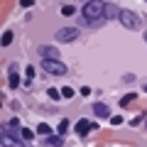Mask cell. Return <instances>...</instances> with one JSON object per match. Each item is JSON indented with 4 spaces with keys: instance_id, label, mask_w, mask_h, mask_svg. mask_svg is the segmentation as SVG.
Wrapping results in <instances>:
<instances>
[{
    "instance_id": "obj_12",
    "label": "cell",
    "mask_w": 147,
    "mask_h": 147,
    "mask_svg": "<svg viewBox=\"0 0 147 147\" xmlns=\"http://www.w3.org/2000/svg\"><path fill=\"white\" fill-rule=\"evenodd\" d=\"M10 74H12V76H10V86H12V88H17V86H20V79H17V71H15V66L10 69Z\"/></svg>"
},
{
    "instance_id": "obj_24",
    "label": "cell",
    "mask_w": 147,
    "mask_h": 147,
    "mask_svg": "<svg viewBox=\"0 0 147 147\" xmlns=\"http://www.w3.org/2000/svg\"><path fill=\"white\" fill-rule=\"evenodd\" d=\"M145 42H147V32H145Z\"/></svg>"
},
{
    "instance_id": "obj_9",
    "label": "cell",
    "mask_w": 147,
    "mask_h": 147,
    "mask_svg": "<svg viewBox=\"0 0 147 147\" xmlns=\"http://www.w3.org/2000/svg\"><path fill=\"white\" fill-rule=\"evenodd\" d=\"M120 7H115V5H105V17L108 20H113V17H120Z\"/></svg>"
},
{
    "instance_id": "obj_22",
    "label": "cell",
    "mask_w": 147,
    "mask_h": 147,
    "mask_svg": "<svg viewBox=\"0 0 147 147\" xmlns=\"http://www.w3.org/2000/svg\"><path fill=\"white\" fill-rule=\"evenodd\" d=\"M110 123H113V125H120L123 118H120V115H113V118H110Z\"/></svg>"
},
{
    "instance_id": "obj_14",
    "label": "cell",
    "mask_w": 147,
    "mask_h": 147,
    "mask_svg": "<svg viewBox=\"0 0 147 147\" xmlns=\"http://www.w3.org/2000/svg\"><path fill=\"white\" fill-rule=\"evenodd\" d=\"M61 15H64V17H71V15H76L74 5H64V7H61Z\"/></svg>"
},
{
    "instance_id": "obj_6",
    "label": "cell",
    "mask_w": 147,
    "mask_h": 147,
    "mask_svg": "<svg viewBox=\"0 0 147 147\" xmlns=\"http://www.w3.org/2000/svg\"><path fill=\"white\" fill-rule=\"evenodd\" d=\"M91 130H96V123L86 120V118H81V120L76 123V127H74V132H76V135H81V137H86Z\"/></svg>"
},
{
    "instance_id": "obj_5",
    "label": "cell",
    "mask_w": 147,
    "mask_h": 147,
    "mask_svg": "<svg viewBox=\"0 0 147 147\" xmlns=\"http://www.w3.org/2000/svg\"><path fill=\"white\" fill-rule=\"evenodd\" d=\"M76 37H79V30H76V27H61V30L57 32L59 42H74Z\"/></svg>"
},
{
    "instance_id": "obj_1",
    "label": "cell",
    "mask_w": 147,
    "mask_h": 147,
    "mask_svg": "<svg viewBox=\"0 0 147 147\" xmlns=\"http://www.w3.org/2000/svg\"><path fill=\"white\" fill-rule=\"evenodd\" d=\"M108 20L105 17V3L103 0H88L84 5V22L88 27H100Z\"/></svg>"
},
{
    "instance_id": "obj_15",
    "label": "cell",
    "mask_w": 147,
    "mask_h": 147,
    "mask_svg": "<svg viewBox=\"0 0 147 147\" xmlns=\"http://www.w3.org/2000/svg\"><path fill=\"white\" fill-rule=\"evenodd\" d=\"M7 44H12V32H3V47H7Z\"/></svg>"
},
{
    "instance_id": "obj_19",
    "label": "cell",
    "mask_w": 147,
    "mask_h": 147,
    "mask_svg": "<svg viewBox=\"0 0 147 147\" xmlns=\"http://www.w3.org/2000/svg\"><path fill=\"white\" fill-rule=\"evenodd\" d=\"M61 96H64V98H74V88H69V86L61 88Z\"/></svg>"
},
{
    "instance_id": "obj_20",
    "label": "cell",
    "mask_w": 147,
    "mask_h": 147,
    "mask_svg": "<svg viewBox=\"0 0 147 147\" xmlns=\"http://www.w3.org/2000/svg\"><path fill=\"white\" fill-rule=\"evenodd\" d=\"M7 127H10V130H20V120H17V118H12V120H10V125H7Z\"/></svg>"
},
{
    "instance_id": "obj_2",
    "label": "cell",
    "mask_w": 147,
    "mask_h": 147,
    "mask_svg": "<svg viewBox=\"0 0 147 147\" xmlns=\"http://www.w3.org/2000/svg\"><path fill=\"white\" fill-rule=\"evenodd\" d=\"M42 66H44L47 74H54V76H64V74H66V64L59 61V59H44Z\"/></svg>"
},
{
    "instance_id": "obj_11",
    "label": "cell",
    "mask_w": 147,
    "mask_h": 147,
    "mask_svg": "<svg viewBox=\"0 0 147 147\" xmlns=\"http://www.w3.org/2000/svg\"><path fill=\"white\" fill-rule=\"evenodd\" d=\"M20 137H22V140H32V137H34V132H32L30 127H20Z\"/></svg>"
},
{
    "instance_id": "obj_8",
    "label": "cell",
    "mask_w": 147,
    "mask_h": 147,
    "mask_svg": "<svg viewBox=\"0 0 147 147\" xmlns=\"http://www.w3.org/2000/svg\"><path fill=\"white\" fill-rule=\"evenodd\" d=\"M93 113L98 118H108L110 115V110H108V105H105V103H93Z\"/></svg>"
},
{
    "instance_id": "obj_4",
    "label": "cell",
    "mask_w": 147,
    "mask_h": 147,
    "mask_svg": "<svg viewBox=\"0 0 147 147\" xmlns=\"http://www.w3.org/2000/svg\"><path fill=\"white\" fill-rule=\"evenodd\" d=\"M0 140H3V147H27L22 140H17V137H12L10 127H3V132H0Z\"/></svg>"
},
{
    "instance_id": "obj_16",
    "label": "cell",
    "mask_w": 147,
    "mask_h": 147,
    "mask_svg": "<svg viewBox=\"0 0 147 147\" xmlns=\"http://www.w3.org/2000/svg\"><path fill=\"white\" fill-rule=\"evenodd\" d=\"M47 93H49V98H52V100H59V98H61V91H57V88H49Z\"/></svg>"
},
{
    "instance_id": "obj_7",
    "label": "cell",
    "mask_w": 147,
    "mask_h": 147,
    "mask_svg": "<svg viewBox=\"0 0 147 147\" xmlns=\"http://www.w3.org/2000/svg\"><path fill=\"white\" fill-rule=\"evenodd\" d=\"M37 52L42 54V59H59V52H57L54 47H49V44H42Z\"/></svg>"
},
{
    "instance_id": "obj_17",
    "label": "cell",
    "mask_w": 147,
    "mask_h": 147,
    "mask_svg": "<svg viewBox=\"0 0 147 147\" xmlns=\"http://www.w3.org/2000/svg\"><path fill=\"white\" fill-rule=\"evenodd\" d=\"M66 130H69V120H61V123H59V127H57V132H59V135H64Z\"/></svg>"
},
{
    "instance_id": "obj_21",
    "label": "cell",
    "mask_w": 147,
    "mask_h": 147,
    "mask_svg": "<svg viewBox=\"0 0 147 147\" xmlns=\"http://www.w3.org/2000/svg\"><path fill=\"white\" fill-rule=\"evenodd\" d=\"M142 120H145V113H140V115H135V118L130 120V125H137V123H142Z\"/></svg>"
},
{
    "instance_id": "obj_13",
    "label": "cell",
    "mask_w": 147,
    "mask_h": 147,
    "mask_svg": "<svg viewBox=\"0 0 147 147\" xmlns=\"http://www.w3.org/2000/svg\"><path fill=\"white\" fill-rule=\"evenodd\" d=\"M132 100H135V93H127V96H123V98H120V105H123V108H127Z\"/></svg>"
},
{
    "instance_id": "obj_18",
    "label": "cell",
    "mask_w": 147,
    "mask_h": 147,
    "mask_svg": "<svg viewBox=\"0 0 147 147\" xmlns=\"http://www.w3.org/2000/svg\"><path fill=\"white\" fill-rule=\"evenodd\" d=\"M47 142H49V145H54V147L61 145V135H59V137H52V135H49V137H47Z\"/></svg>"
},
{
    "instance_id": "obj_3",
    "label": "cell",
    "mask_w": 147,
    "mask_h": 147,
    "mask_svg": "<svg viewBox=\"0 0 147 147\" xmlns=\"http://www.w3.org/2000/svg\"><path fill=\"white\" fill-rule=\"evenodd\" d=\"M118 20H120L123 27H127V30H137V27H140V17H137L132 10H123Z\"/></svg>"
},
{
    "instance_id": "obj_10",
    "label": "cell",
    "mask_w": 147,
    "mask_h": 147,
    "mask_svg": "<svg viewBox=\"0 0 147 147\" xmlns=\"http://www.w3.org/2000/svg\"><path fill=\"white\" fill-rule=\"evenodd\" d=\"M37 132H39V135H44V137H49V135H52V127H49L47 123H39V125H37Z\"/></svg>"
},
{
    "instance_id": "obj_23",
    "label": "cell",
    "mask_w": 147,
    "mask_h": 147,
    "mask_svg": "<svg viewBox=\"0 0 147 147\" xmlns=\"http://www.w3.org/2000/svg\"><path fill=\"white\" fill-rule=\"evenodd\" d=\"M32 3H34V0H20V5H22V7H32Z\"/></svg>"
},
{
    "instance_id": "obj_25",
    "label": "cell",
    "mask_w": 147,
    "mask_h": 147,
    "mask_svg": "<svg viewBox=\"0 0 147 147\" xmlns=\"http://www.w3.org/2000/svg\"><path fill=\"white\" fill-rule=\"evenodd\" d=\"M145 125H147V120H145Z\"/></svg>"
}]
</instances>
